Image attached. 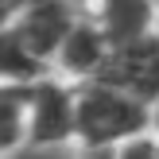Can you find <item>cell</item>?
<instances>
[{
	"mask_svg": "<svg viewBox=\"0 0 159 159\" xmlns=\"http://www.w3.org/2000/svg\"><path fill=\"white\" fill-rule=\"evenodd\" d=\"M152 136L148 105L109 89L101 82L74 85V148H116Z\"/></svg>",
	"mask_w": 159,
	"mask_h": 159,
	"instance_id": "obj_1",
	"label": "cell"
},
{
	"mask_svg": "<svg viewBox=\"0 0 159 159\" xmlns=\"http://www.w3.org/2000/svg\"><path fill=\"white\" fill-rule=\"evenodd\" d=\"M23 144L31 148H74V85L47 74L27 85Z\"/></svg>",
	"mask_w": 159,
	"mask_h": 159,
	"instance_id": "obj_2",
	"label": "cell"
},
{
	"mask_svg": "<svg viewBox=\"0 0 159 159\" xmlns=\"http://www.w3.org/2000/svg\"><path fill=\"white\" fill-rule=\"evenodd\" d=\"M93 82H101V85H109V89L152 109L159 101V35L113 47Z\"/></svg>",
	"mask_w": 159,
	"mask_h": 159,
	"instance_id": "obj_3",
	"label": "cell"
},
{
	"mask_svg": "<svg viewBox=\"0 0 159 159\" xmlns=\"http://www.w3.org/2000/svg\"><path fill=\"white\" fill-rule=\"evenodd\" d=\"M82 12L85 8L66 4V0H31V4H20L12 27L20 31V39L35 51V58L51 70L62 39L70 35V27H74L78 20H82Z\"/></svg>",
	"mask_w": 159,
	"mask_h": 159,
	"instance_id": "obj_4",
	"label": "cell"
},
{
	"mask_svg": "<svg viewBox=\"0 0 159 159\" xmlns=\"http://www.w3.org/2000/svg\"><path fill=\"white\" fill-rule=\"evenodd\" d=\"M105 54H109V47H105V39H101V31L93 27L89 8H85L82 20H78L74 27H70V35L62 39L58 54H54V62H51V74L62 78V82H70V85L93 82L97 70H101V62H105Z\"/></svg>",
	"mask_w": 159,
	"mask_h": 159,
	"instance_id": "obj_5",
	"label": "cell"
},
{
	"mask_svg": "<svg viewBox=\"0 0 159 159\" xmlns=\"http://www.w3.org/2000/svg\"><path fill=\"white\" fill-rule=\"evenodd\" d=\"M89 20L101 31L105 47L113 51V47H124V43L155 35L159 4H148V0H105V4L89 8Z\"/></svg>",
	"mask_w": 159,
	"mask_h": 159,
	"instance_id": "obj_6",
	"label": "cell"
},
{
	"mask_svg": "<svg viewBox=\"0 0 159 159\" xmlns=\"http://www.w3.org/2000/svg\"><path fill=\"white\" fill-rule=\"evenodd\" d=\"M47 74H51V70L35 58V51H31L20 39V31L8 23V27L0 31V85H8V89H27V85H35L39 78H47Z\"/></svg>",
	"mask_w": 159,
	"mask_h": 159,
	"instance_id": "obj_7",
	"label": "cell"
},
{
	"mask_svg": "<svg viewBox=\"0 0 159 159\" xmlns=\"http://www.w3.org/2000/svg\"><path fill=\"white\" fill-rule=\"evenodd\" d=\"M23 116H27V89L0 85V159L23 144Z\"/></svg>",
	"mask_w": 159,
	"mask_h": 159,
	"instance_id": "obj_8",
	"label": "cell"
},
{
	"mask_svg": "<svg viewBox=\"0 0 159 159\" xmlns=\"http://www.w3.org/2000/svg\"><path fill=\"white\" fill-rule=\"evenodd\" d=\"M74 152L78 148H31V144H20L4 159H74Z\"/></svg>",
	"mask_w": 159,
	"mask_h": 159,
	"instance_id": "obj_9",
	"label": "cell"
},
{
	"mask_svg": "<svg viewBox=\"0 0 159 159\" xmlns=\"http://www.w3.org/2000/svg\"><path fill=\"white\" fill-rule=\"evenodd\" d=\"M116 159H159V144L152 136H140V140H132V144L116 148Z\"/></svg>",
	"mask_w": 159,
	"mask_h": 159,
	"instance_id": "obj_10",
	"label": "cell"
},
{
	"mask_svg": "<svg viewBox=\"0 0 159 159\" xmlns=\"http://www.w3.org/2000/svg\"><path fill=\"white\" fill-rule=\"evenodd\" d=\"M74 159H116V152H109V148H78Z\"/></svg>",
	"mask_w": 159,
	"mask_h": 159,
	"instance_id": "obj_11",
	"label": "cell"
},
{
	"mask_svg": "<svg viewBox=\"0 0 159 159\" xmlns=\"http://www.w3.org/2000/svg\"><path fill=\"white\" fill-rule=\"evenodd\" d=\"M16 12H20V4H12V0H0V31H4L8 23L16 20Z\"/></svg>",
	"mask_w": 159,
	"mask_h": 159,
	"instance_id": "obj_12",
	"label": "cell"
},
{
	"mask_svg": "<svg viewBox=\"0 0 159 159\" xmlns=\"http://www.w3.org/2000/svg\"><path fill=\"white\" fill-rule=\"evenodd\" d=\"M148 113H152V140H159V101L148 109Z\"/></svg>",
	"mask_w": 159,
	"mask_h": 159,
	"instance_id": "obj_13",
	"label": "cell"
},
{
	"mask_svg": "<svg viewBox=\"0 0 159 159\" xmlns=\"http://www.w3.org/2000/svg\"><path fill=\"white\" fill-rule=\"evenodd\" d=\"M155 35H159V20H155Z\"/></svg>",
	"mask_w": 159,
	"mask_h": 159,
	"instance_id": "obj_14",
	"label": "cell"
},
{
	"mask_svg": "<svg viewBox=\"0 0 159 159\" xmlns=\"http://www.w3.org/2000/svg\"><path fill=\"white\" fill-rule=\"evenodd\" d=\"M155 144H159V140H155Z\"/></svg>",
	"mask_w": 159,
	"mask_h": 159,
	"instance_id": "obj_15",
	"label": "cell"
}]
</instances>
